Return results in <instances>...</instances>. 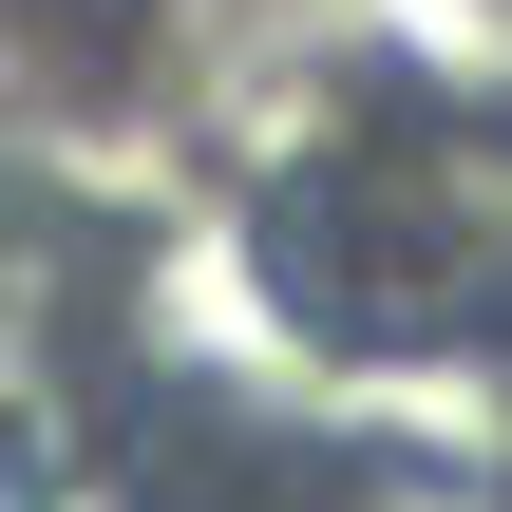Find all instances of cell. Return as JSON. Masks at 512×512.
Wrapping results in <instances>:
<instances>
[{
	"instance_id": "cell-1",
	"label": "cell",
	"mask_w": 512,
	"mask_h": 512,
	"mask_svg": "<svg viewBox=\"0 0 512 512\" xmlns=\"http://www.w3.org/2000/svg\"><path fill=\"white\" fill-rule=\"evenodd\" d=\"M266 266L342 342H475V323H512V133L494 114H399V133L323 152L285 190Z\"/></svg>"
},
{
	"instance_id": "cell-2",
	"label": "cell",
	"mask_w": 512,
	"mask_h": 512,
	"mask_svg": "<svg viewBox=\"0 0 512 512\" xmlns=\"http://www.w3.org/2000/svg\"><path fill=\"white\" fill-rule=\"evenodd\" d=\"M361 512H494V494H361Z\"/></svg>"
}]
</instances>
